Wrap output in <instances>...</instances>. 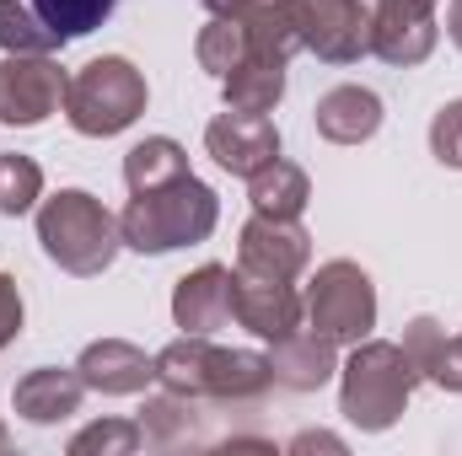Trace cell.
<instances>
[{"label": "cell", "mask_w": 462, "mask_h": 456, "mask_svg": "<svg viewBox=\"0 0 462 456\" xmlns=\"http://www.w3.org/2000/svg\"><path fill=\"white\" fill-rule=\"evenodd\" d=\"M156 381L183 397H216V403H253L269 392V354L253 349H216L205 333H183L156 354Z\"/></svg>", "instance_id": "obj_1"}, {"label": "cell", "mask_w": 462, "mask_h": 456, "mask_svg": "<svg viewBox=\"0 0 462 456\" xmlns=\"http://www.w3.org/2000/svg\"><path fill=\"white\" fill-rule=\"evenodd\" d=\"M216 194L183 172L162 188H145V194H129L124 215H118V231H124V247L134 252H172V247H194L216 231Z\"/></svg>", "instance_id": "obj_2"}, {"label": "cell", "mask_w": 462, "mask_h": 456, "mask_svg": "<svg viewBox=\"0 0 462 456\" xmlns=\"http://www.w3.org/2000/svg\"><path fill=\"white\" fill-rule=\"evenodd\" d=\"M38 242H43V252H49L65 274L92 279V274H103V269L114 263V252L124 247V231H118V221L103 210V199H92V194H81V188H60V194L43 199V210H38Z\"/></svg>", "instance_id": "obj_3"}, {"label": "cell", "mask_w": 462, "mask_h": 456, "mask_svg": "<svg viewBox=\"0 0 462 456\" xmlns=\"http://www.w3.org/2000/svg\"><path fill=\"white\" fill-rule=\"evenodd\" d=\"M345 387H339V408H345L349 424L360 430H387L398 424V414L409 408L414 387H420V370L414 360L403 354V343H355L345 365Z\"/></svg>", "instance_id": "obj_4"}, {"label": "cell", "mask_w": 462, "mask_h": 456, "mask_svg": "<svg viewBox=\"0 0 462 456\" xmlns=\"http://www.w3.org/2000/svg\"><path fill=\"white\" fill-rule=\"evenodd\" d=\"M140 114H145V76L118 54L81 65L65 87V118L92 140H108L118 129H129Z\"/></svg>", "instance_id": "obj_5"}, {"label": "cell", "mask_w": 462, "mask_h": 456, "mask_svg": "<svg viewBox=\"0 0 462 456\" xmlns=\"http://www.w3.org/2000/svg\"><path fill=\"white\" fill-rule=\"evenodd\" d=\"M301 306H307L312 328L334 343H360L376 328V290H371L365 269L349 263V258H334V263H323L312 274Z\"/></svg>", "instance_id": "obj_6"}, {"label": "cell", "mask_w": 462, "mask_h": 456, "mask_svg": "<svg viewBox=\"0 0 462 456\" xmlns=\"http://www.w3.org/2000/svg\"><path fill=\"white\" fill-rule=\"evenodd\" d=\"M301 49L328 65H349L371 49V11L360 0H285Z\"/></svg>", "instance_id": "obj_7"}, {"label": "cell", "mask_w": 462, "mask_h": 456, "mask_svg": "<svg viewBox=\"0 0 462 456\" xmlns=\"http://www.w3.org/2000/svg\"><path fill=\"white\" fill-rule=\"evenodd\" d=\"M65 87L70 76L49 59V54H5L0 59V123L32 129L49 114L65 108Z\"/></svg>", "instance_id": "obj_8"}, {"label": "cell", "mask_w": 462, "mask_h": 456, "mask_svg": "<svg viewBox=\"0 0 462 456\" xmlns=\"http://www.w3.org/2000/svg\"><path fill=\"white\" fill-rule=\"evenodd\" d=\"M312 263V236L296 221H274V215H253L242 226V247H236V269L258 274V279H296Z\"/></svg>", "instance_id": "obj_9"}, {"label": "cell", "mask_w": 462, "mask_h": 456, "mask_svg": "<svg viewBox=\"0 0 462 456\" xmlns=\"http://www.w3.org/2000/svg\"><path fill=\"white\" fill-rule=\"evenodd\" d=\"M231 317L247 328V333H258V339H285V333H296L301 328V317H307V306H301V296H296V285L291 279H258V274H231Z\"/></svg>", "instance_id": "obj_10"}, {"label": "cell", "mask_w": 462, "mask_h": 456, "mask_svg": "<svg viewBox=\"0 0 462 456\" xmlns=\"http://www.w3.org/2000/svg\"><path fill=\"white\" fill-rule=\"evenodd\" d=\"M441 27L430 16V5H409V0H376L371 11V54L387 65H425L436 49Z\"/></svg>", "instance_id": "obj_11"}, {"label": "cell", "mask_w": 462, "mask_h": 456, "mask_svg": "<svg viewBox=\"0 0 462 456\" xmlns=\"http://www.w3.org/2000/svg\"><path fill=\"white\" fill-rule=\"evenodd\" d=\"M205 150L226 172L253 178L258 167H269L280 156V129L269 123V114H236V108H226V114L205 129Z\"/></svg>", "instance_id": "obj_12"}, {"label": "cell", "mask_w": 462, "mask_h": 456, "mask_svg": "<svg viewBox=\"0 0 462 456\" xmlns=\"http://www.w3.org/2000/svg\"><path fill=\"white\" fill-rule=\"evenodd\" d=\"M76 376L87 381V392L129 397V392H145V381L156 376V360H151L145 349L124 343V339H103V343H87V349H81Z\"/></svg>", "instance_id": "obj_13"}, {"label": "cell", "mask_w": 462, "mask_h": 456, "mask_svg": "<svg viewBox=\"0 0 462 456\" xmlns=\"http://www.w3.org/2000/svg\"><path fill=\"white\" fill-rule=\"evenodd\" d=\"M172 323L183 333H205V339L216 328H226L231 323V269L205 263L189 279H178V290H172Z\"/></svg>", "instance_id": "obj_14"}, {"label": "cell", "mask_w": 462, "mask_h": 456, "mask_svg": "<svg viewBox=\"0 0 462 456\" xmlns=\"http://www.w3.org/2000/svg\"><path fill=\"white\" fill-rule=\"evenodd\" d=\"M339 343L323 339L318 328H296V333H285V339H274V354H269V376L280 381V387H291V392H312V387H323L334 370H339V354H334Z\"/></svg>", "instance_id": "obj_15"}, {"label": "cell", "mask_w": 462, "mask_h": 456, "mask_svg": "<svg viewBox=\"0 0 462 456\" xmlns=\"http://www.w3.org/2000/svg\"><path fill=\"white\" fill-rule=\"evenodd\" d=\"M81 392L87 381L76 370H60V365H38L16 381V414L32 419V424H60L81 408Z\"/></svg>", "instance_id": "obj_16"}, {"label": "cell", "mask_w": 462, "mask_h": 456, "mask_svg": "<svg viewBox=\"0 0 462 456\" xmlns=\"http://www.w3.org/2000/svg\"><path fill=\"white\" fill-rule=\"evenodd\" d=\"M312 118H318V134L323 140L360 145V140H371L382 129V97L365 92V87H334V92H323V103H318Z\"/></svg>", "instance_id": "obj_17"}, {"label": "cell", "mask_w": 462, "mask_h": 456, "mask_svg": "<svg viewBox=\"0 0 462 456\" xmlns=\"http://www.w3.org/2000/svg\"><path fill=\"white\" fill-rule=\"evenodd\" d=\"M403 354L414 360L420 381H436V387H447V392H462V339H447L441 323L414 317L409 333H403Z\"/></svg>", "instance_id": "obj_18"}, {"label": "cell", "mask_w": 462, "mask_h": 456, "mask_svg": "<svg viewBox=\"0 0 462 456\" xmlns=\"http://www.w3.org/2000/svg\"><path fill=\"white\" fill-rule=\"evenodd\" d=\"M247 199H253V210H258V215L296 221V215L307 210V199H312V183H307V172H301L296 161L274 156L269 167H258V172L247 178Z\"/></svg>", "instance_id": "obj_19"}, {"label": "cell", "mask_w": 462, "mask_h": 456, "mask_svg": "<svg viewBox=\"0 0 462 456\" xmlns=\"http://www.w3.org/2000/svg\"><path fill=\"white\" fill-rule=\"evenodd\" d=\"M280 97H285V59L247 54L226 76V108L236 114H274Z\"/></svg>", "instance_id": "obj_20"}, {"label": "cell", "mask_w": 462, "mask_h": 456, "mask_svg": "<svg viewBox=\"0 0 462 456\" xmlns=\"http://www.w3.org/2000/svg\"><path fill=\"white\" fill-rule=\"evenodd\" d=\"M183 172H189V150H183L178 140H167V134H151V140H140V145L124 156V183H129V194L162 188V183H172V178H183Z\"/></svg>", "instance_id": "obj_21"}, {"label": "cell", "mask_w": 462, "mask_h": 456, "mask_svg": "<svg viewBox=\"0 0 462 456\" xmlns=\"http://www.w3.org/2000/svg\"><path fill=\"white\" fill-rule=\"evenodd\" d=\"M140 435H145L151 446H162V451L194 441V435H199V408H194V397H183V392H172V387H167L162 397H151L145 414H140Z\"/></svg>", "instance_id": "obj_22"}, {"label": "cell", "mask_w": 462, "mask_h": 456, "mask_svg": "<svg viewBox=\"0 0 462 456\" xmlns=\"http://www.w3.org/2000/svg\"><path fill=\"white\" fill-rule=\"evenodd\" d=\"M114 5L118 0H32V11L43 16V27H49L60 43L97 32V27L114 16Z\"/></svg>", "instance_id": "obj_23"}, {"label": "cell", "mask_w": 462, "mask_h": 456, "mask_svg": "<svg viewBox=\"0 0 462 456\" xmlns=\"http://www.w3.org/2000/svg\"><path fill=\"white\" fill-rule=\"evenodd\" d=\"M194 54H199V65H205L210 76H221V81H226L231 70L247 59V27H242V16H216V22L199 32Z\"/></svg>", "instance_id": "obj_24"}, {"label": "cell", "mask_w": 462, "mask_h": 456, "mask_svg": "<svg viewBox=\"0 0 462 456\" xmlns=\"http://www.w3.org/2000/svg\"><path fill=\"white\" fill-rule=\"evenodd\" d=\"M0 49L5 54H54L60 38L43 27V16L22 0H0Z\"/></svg>", "instance_id": "obj_25"}, {"label": "cell", "mask_w": 462, "mask_h": 456, "mask_svg": "<svg viewBox=\"0 0 462 456\" xmlns=\"http://www.w3.org/2000/svg\"><path fill=\"white\" fill-rule=\"evenodd\" d=\"M43 199V172L27 156H0V215H27Z\"/></svg>", "instance_id": "obj_26"}, {"label": "cell", "mask_w": 462, "mask_h": 456, "mask_svg": "<svg viewBox=\"0 0 462 456\" xmlns=\"http://www.w3.org/2000/svg\"><path fill=\"white\" fill-rule=\"evenodd\" d=\"M140 424H129V419H108V424H92V430H81L76 441H70V456H92V451H140Z\"/></svg>", "instance_id": "obj_27"}, {"label": "cell", "mask_w": 462, "mask_h": 456, "mask_svg": "<svg viewBox=\"0 0 462 456\" xmlns=\"http://www.w3.org/2000/svg\"><path fill=\"white\" fill-rule=\"evenodd\" d=\"M430 150H436L441 167H462V97L436 114V123H430Z\"/></svg>", "instance_id": "obj_28"}, {"label": "cell", "mask_w": 462, "mask_h": 456, "mask_svg": "<svg viewBox=\"0 0 462 456\" xmlns=\"http://www.w3.org/2000/svg\"><path fill=\"white\" fill-rule=\"evenodd\" d=\"M22 333V290L11 274H0V349Z\"/></svg>", "instance_id": "obj_29"}, {"label": "cell", "mask_w": 462, "mask_h": 456, "mask_svg": "<svg viewBox=\"0 0 462 456\" xmlns=\"http://www.w3.org/2000/svg\"><path fill=\"white\" fill-rule=\"evenodd\" d=\"M210 5V16H242L247 5H258V0H205Z\"/></svg>", "instance_id": "obj_30"}, {"label": "cell", "mask_w": 462, "mask_h": 456, "mask_svg": "<svg viewBox=\"0 0 462 456\" xmlns=\"http://www.w3.org/2000/svg\"><path fill=\"white\" fill-rule=\"evenodd\" d=\"M447 32H452V43L462 49V0H447Z\"/></svg>", "instance_id": "obj_31"}, {"label": "cell", "mask_w": 462, "mask_h": 456, "mask_svg": "<svg viewBox=\"0 0 462 456\" xmlns=\"http://www.w3.org/2000/svg\"><path fill=\"white\" fill-rule=\"evenodd\" d=\"M5 446H11V435H5V430H0V451H5Z\"/></svg>", "instance_id": "obj_32"}, {"label": "cell", "mask_w": 462, "mask_h": 456, "mask_svg": "<svg viewBox=\"0 0 462 456\" xmlns=\"http://www.w3.org/2000/svg\"><path fill=\"white\" fill-rule=\"evenodd\" d=\"M409 5H436V0H409Z\"/></svg>", "instance_id": "obj_33"}]
</instances>
